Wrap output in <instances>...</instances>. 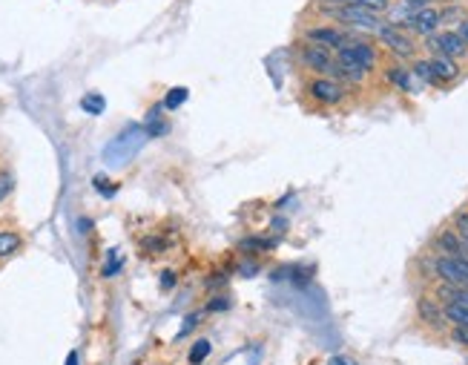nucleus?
<instances>
[{
	"label": "nucleus",
	"instance_id": "nucleus-1",
	"mask_svg": "<svg viewBox=\"0 0 468 365\" xmlns=\"http://www.w3.org/2000/svg\"><path fill=\"white\" fill-rule=\"evenodd\" d=\"M376 66V49L365 41H351L342 43L336 49V66L334 75L336 78H348V81H362L368 72Z\"/></svg>",
	"mask_w": 468,
	"mask_h": 365
},
{
	"label": "nucleus",
	"instance_id": "nucleus-2",
	"mask_svg": "<svg viewBox=\"0 0 468 365\" xmlns=\"http://www.w3.org/2000/svg\"><path fill=\"white\" fill-rule=\"evenodd\" d=\"M339 23H345L348 29H379L382 26V15L373 9H365L359 4H342L331 12Z\"/></svg>",
	"mask_w": 468,
	"mask_h": 365
},
{
	"label": "nucleus",
	"instance_id": "nucleus-3",
	"mask_svg": "<svg viewBox=\"0 0 468 365\" xmlns=\"http://www.w3.org/2000/svg\"><path fill=\"white\" fill-rule=\"evenodd\" d=\"M434 270H437V276L442 282H448L454 287H468V256L465 253H459V256H448V253L437 256L434 259Z\"/></svg>",
	"mask_w": 468,
	"mask_h": 365
},
{
	"label": "nucleus",
	"instance_id": "nucleus-4",
	"mask_svg": "<svg viewBox=\"0 0 468 365\" xmlns=\"http://www.w3.org/2000/svg\"><path fill=\"white\" fill-rule=\"evenodd\" d=\"M425 49L431 52V55H445V58H465L468 55V46H465V41L457 35V29L454 32H434V35H428L425 38Z\"/></svg>",
	"mask_w": 468,
	"mask_h": 365
},
{
	"label": "nucleus",
	"instance_id": "nucleus-5",
	"mask_svg": "<svg viewBox=\"0 0 468 365\" xmlns=\"http://www.w3.org/2000/svg\"><path fill=\"white\" fill-rule=\"evenodd\" d=\"M376 35H379V41H382L388 49H391L394 55H400V58H414L417 46H414L411 35H408L403 26H397V23H382V26L376 29Z\"/></svg>",
	"mask_w": 468,
	"mask_h": 365
},
{
	"label": "nucleus",
	"instance_id": "nucleus-6",
	"mask_svg": "<svg viewBox=\"0 0 468 365\" xmlns=\"http://www.w3.org/2000/svg\"><path fill=\"white\" fill-rule=\"evenodd\" d=\"M299 60H302L307 69H314V72H328V75H334V66H336V58L331 55L328 46L310 43V41H304V43L299 46Z\"/></svg>",
	"mask_w": 468,
	"mask_h": 365
},
{
	"label": "nucleus",
	"instance_id": "nucleus-7",
	"mask_svg": "<svg viewBox=\"0 0 468 365\" xmlns=\"http://www.w3.org/2000/svg\"><path fill=\"white\" fill-rule=\"evenodd\" d=\"M307 95L314 101H319V104H325V107H336V104L345 101V87L336 84L334 78H314L307 84Z\"/></svg>",
	"mask_w": 468,
	"mask_h": 365
},
{
	"label": "nucleus",
	"instance_id": "nucleus-8",
	"mask_svg": "<svg viewBox=\"0 0 468 365\" xmlns=\"http://www.w3.org/2000/svg\"><path fill=\"white\" fill-rule=\"evenodd\" d=\"M442 23V18H440V9H434V6H425V9H420V12H414L408 21H405V26L403 29H408V32H414V35H422V38H428V35H434L437 32V26Z\"/></svg>",
	"mask_w": 468,
	"mask_h": 365
},
{
	"label": "nucleus",
	"instance_id": "nucleus-9",
	"mask_svg": "<svg viewBox=\"0 0 468 365\" xmlns=\"http://www.w3.org/2000/svg\"><path fill=\"white\" fill-rule=\"evenodd\" d=\"M304 41L310 43H319V46H328L331 52H336L342 43H348V35L336 26H314V29H307L304 32Z\"/></svg>",
	"mask_w": 468,
	"mask_h": 365
},
{
	"label": "nucleus",
	"instance_id": "nucleus-10",
	"mask_svg": "<svg viewBox=\"0 0 468 365\" xmlns=\"http://www.w3.org/2000/svg\"><path fill=\"white\" fill-rule=\"evenodd\" d=\"M417 314H420V319H422L425 325H431L434 331H442V328L448 325L442 305H440L437 300H431V297H420V300H417Z\"/></svg>",
	"mask_w": 468,
	"mask_h": 365
},
{
	"label": "nucleus",
	"instance_id": "nucleus-11",
	"mask_svg": "<svg viewBox=\"0 0 468 365\" xmlns=\"http://www.w3.org/2000/svg\"><path fill=\"white\" fill-rule=\"evenodd\" d=\"M428 60H431V66H434V75H437V81H440V84H442V81H454V78L459 75V69H457L454 58H445V55H431Z\"/></svg>",
	"mask_w": 468,
	"mask_h": 365
},
{
	"label": "nucleus",
	"instance_id": "nucleus-12",
	"mask_svg": "<svg viewBox=\"0 0 468 365\" xmlns=\"http://www.w3.org/2000/svg\"><path fill=\"white\" fill-rule=\"evenodd\" d=\"M385 78L391 81L397 90H403V92H411V90H414V72L405 69V66H388Z\"/></svg>",
	"mask_w": 468,
	"mask_h": 365
},
{
	"label": "nucleus",
	"instance_id": "nucleus-13",
	"mask_svg": "<svg viewBox=\"0 0 468 365\" xmlns=\"http://www.w3.org/2000/svg\"><path fill=\"white\" fill-rule=\"evenodd\" d=\"M437 245H440L442 253H448V256L465 253V242H462V236H459L457 231H442V233L437 236Z\"/></svg>",
	"mask_w": 468,
	"mask_h": 365
},
{
	"label": "nucleus",
	"instance_id": "nucleus-14",
	"mask_svg": "<svg viewBox=\"0 0 468 365\" xmlns=\"http://www.w3.org/2000/svg\"><path fill=\"white\" fill-rule=\"evenodd\" d=\"M442 311H445V319L451 325H468V305L462 302H442Z\"/></svg>",
	"mask_w": 468,
	"mask_h": 365
},
{
	"label": "nucleus",
	"instance_id": "nucleus-15",
	"mask_svg": "<svg viewBox=\"0 0 468 365\" xmlns=\"http://www.w3.org/2000/svg\"><path fill=\"white\" fill-rule=\"evenodd\" d=\"M18 248H21V233H15V231H0V259L12 256Z\"/></svg>",
	"mask_w": 468,
	"mask_h": 365
},
{
	"label": "nucleus",
	"instance_id": "nucleus-16",
	"mask_svg": "<svg viewBox=\"0 0 468 365\" xmlns=\"http://www.w3.org/2000/svg\"><path fill=\"white\" fill-rule=\"evenodd\" d=\"M414 75L422 81V84H440L437 81V75H434V66H431V60H414Z\"/></svg>",
	"mask_w": 468,
	"mask_h": 365
},
{
	"label": "nucleus",
	"instance_id": "nucleus-17",
	"mask_svg": "<svg viewBox=\"0 0 468 365\" xmlns=\"http://www.w3.org/2000/svg\"><path fill=\"white\" fill-rule=\"evenodd\" d=\"M81 107H84L87 112H92V115H98V112H104V98H101L98 92H90V95H84V101H81Z\"/></svg>",
	"mask_w": 468,
	"mask_h": 365
},
{
	"label": "nucleus",
	"instance_id": "nucleus-18",
	"mask_svg": "<svg viewBox=\"0 0 468 365\" xmlns=\"http://www.w3.org/2000/svg\"><path fill=\"white\" fill-rule=\"evenodd\" d=\"M207 354H210V342H207V339H198V342L193 345V351H190V365L204 362V359H207Z\"/></svg>",
	"mask_w": 468,
	"mask_h": 365
},
{
	"label": "nucleus",
	"instance_id": "nucleus-19",
	"mask_svg": "<svg viewBox=\"0 0 468 365\" xmlns=\"http://www.w3.org/2000/svg\"><path fill=\"white\" fill-rule=\"evenodd\" d=\"M184 98H187V90H184V87H179V90H170V92H167V101H164V107H167V110H176L179 104H184Z\"/></svg>",
	"mask_w": 468,
	"mask_h": 365
},
{
	"label": "nucleus",
	"instance_id": "nucleus-20",
	"mask_svg": "<svg viewBox=\"0 0 468 365\" xmlns=\"http://www.w3.org/2000/svg\"><path fill=\"white\" fill-rule=\"evenodd\" d=\"M454 231H457V233H459V236L468 242V210L454 216Z\"/></svg>",
	"mask_w": 468,
	"mask_h": 365
},
{
	"label": "nucleus",
	"instance_id": "nucleus-21",
	"mask_svg": "<svg viewBox=\"0 0 468 365\" xmlns=\"http://www.w3.org/2000/svg\"><path fill=\"white\" fill-rule=\"evenodd\" d=\"M451 339L468 348V325H454V328H451Z\"/></svg>",
	"mask_w": 468,
	"mask_h": 365
},
{
	"label": "nucleus",
	"instance_id": "nucleus-22",
	"mask_svg": "<svg viewBox=\"0 0 468 365\" xmlns=\"http://www.w3.org/2000/svg\"><path fill=\"white\" fill-rule=\"evenodd\" d=\"M400 4L414 15V12H420V9H425V6H431L434 0H400Z\"/></svg>",
	"mask_w": 468,
	"mask_h": 365
},
{
	"label": "nucleus",
	"instance_id": "nucleus-23",
	"mask_svg": "<svg viewBox=\"0 0 468 365\" xmlns=\"http://www.w3.org/2000/svg\"><path fill=\"white\" fill-rule=\"evenodd\" d=\"M12 184H15V181H12L9 173H0V201H4V199L12 193Z\"/></svg>",
	"mask_w": 468,
	"mask_h": 365
},
{
	"label": "nucleus",
	"instance_id": "nucleus-24",
	"mask_svg": "<svg viewBox=\"0 0 468 365\" xmlns=\"http://www.w3.org/2000/svg\"><path fill=\"white\" fill-rule=\"evenodd\" d=\"M265 248H267V242H256V239L242 242V250H265Z\"/></svg>",
	"mask_w": 468,
	"mask_h": 365
},
{
	"label": "nucleus",
	"instance_id": "nucleus-25",
	"mask_svg": "<svg viewBox=\"0 0 468 365\" xmlns=\"http://www.w3.org/2000/svg\"><path fill=\"white\" fill-rule=\"evenodd\" d=\"M176 285V273L173 270H164V276H161V287L167 290V287H173Z\"/></svg>",
	"mask_w": 468,
	"mask_h": 365
},
{
	"label": "nucleus",
	"instance_id": "nucleus-26",
	"mask_svg": "<svg viewBox=\"0 0 468 365\" xmlns=\"http://www.w3.org/2000/svg\"><path fill=\"white\" fill-rule=\"evenodd\" d=\"M457 35H459V38H462V41H465V46H468V18H465V21H459V23H457Z\"/></svg>",
	"mask_w": 468,
	"mask_h": 365
},
{
	"label": "nucleus",
	"instance_id": "nucleus-27",
	"mask_svg": "<svg viewBox=\"0 0 468 365\" xmlns=\"http://www.w3.org/2000/svg\"><path fill=\"white\" fill-rule=\"evenodd\" d=\"M207 308H210V311H218V308L224 311V308H230V302H227V300H221V297H216V300H213Z\"/></svg>",
	"mask_w": 468,
	"mask_h": 365
},
{
	"label": "nucleus",
	"instance_id": "nucleus-28",
	"mask_svg": "<svg viewBox=\"0 0 468 365\" xmlns=\"http://www.w3.org/2000/svg\"><path fill=\"white\" fill-rule=\"evenodd\" d=\"M331 365H356V362H351V359H345V356H334Z\"/></svg>",
	"mask_w": 468,
	"mask_h": 365
},
{
	"label": "nucleus",
	"instance_id": "nucleus-29",
	"mask_svg": "<svg viewBox=\"0 0 468 365\" xmlns=\"http://www.w3.org/2000/svg\"><path fill=\"white\" fill-rule=\"evenodd\" d=\"M66 365H78V354H75V351L69 354V359H66Z\"/></svg>",
	"mask_w": 468,
	"mask_h": 365
},
{
	"label": "nucleus",
	"instance_id": "nucleus-30",
	"mask_svg": "<svg viewBox=\"0 0 468 365\" xmlns=\"http://www.w3.org/2000/svg\"><path fill=\"white\" fill-rule=\"evenodd\" d=\"M328 4H336V6H342V4H353V0H328Z\"/></svg>",
	"mask_w": 468,
	"mask_h": 365
},
{
	"label": "nucleus",
	"instance_id": "nucleus-31",
	"mask_svg": "<svg viewBox=\"0 0 468 365\" xmlns=\"http://www.w3.org/2000/svg\"><path fill=\"white\" fill-rule=\"evenodd\" d=\"M440 4H454V0H440Z\"/></svg>",
	"mask_w": 468,
	"mask_h": 365
}]
</instances>
